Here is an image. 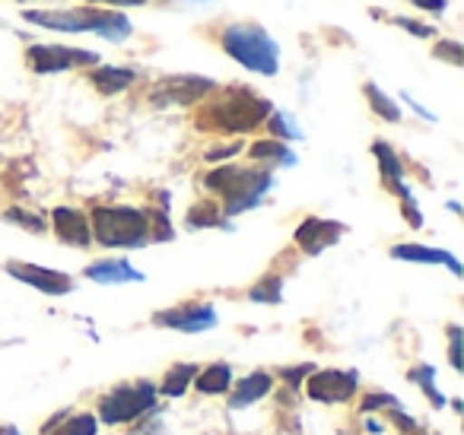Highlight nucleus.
<instances>
[{
  "instance_id": "obj_10",
  "label": "nucleus",
  "mask_w": 464,
  "mask_h": 435,
  "mask_svg": "<svg viewBox=\"0 0 464 435\" xmlns=\"http://www.w3.org/2000/svg\"><path fill=\"white\" fill-rule=\"evenodd\" d=\"M217 308L210 302H194V305H175V308H162L153 314L156 327H169V331H181V334H204L210 327H217Z\"/></svg>"
},
{
  "instance_id": "obj_28",
  "label": "nucleus",
  "mask_w": 464,
  "mask_h": 435,
  "mask_svg": "<svg viewBox=\"0 0 464 435\" xmlns=\"http://www.w3.org/2000/svg\"><path fill=\"white\" fill-rule=\"evenodd\" d=\"M432 54H436L439 61H449L451 67H461V64H464V52H461V42H451V39L439 42V45L432 48Z\"/></svg>"
},
{
  "instance_id": "obj_34",
  "label": "nucleus",
  "mask_w": 464,
  "mask_h": 435,
  "mask_svg": "<svg viewBox=\"0 0 464 435\" xmlns=\"http://www.w3.org/2000/svg\"><path fill=\"white\" fill-rule=\"evenodd\" d=\"M388 416H392L394 426H398L404 435H413V432H417V429H420V426H417V420H413V416H407L401 407H392V413H388Z\"/></svg>"
},
{
  "instance_id": "obj_1",
  "label": "nucleus",
  "mask_w": 464,
  "mask_h": 435,
  "mask_svg": "<svg viewBox=\"0 0 464 435\" xmlns=\"http://www.w3.org/2000/svg\"><path fill=\"white\" fill-rule=\"evenodd\" d=\"M274 105L265 96H258L248 86H229L217 99L198 111V128L200 130H217V134H248V130L261 128Z\"/></svg>"
},
{
  "instance_id": "obj_29",
  "label": "nucleus",
  "mask_w": 464,
  "mask_h": 435,
  "mask_svg": "<svg viewBox=\"0 0 464 435\" xmlns=\"http://www.w3.org/2000/svg\"><path fill=\"white\" fill-rule=\"evenodd\" d=\"M392 23L404 29V33L417 35V39H432V35H436V29H432L430 23H417V20H411V16H392Z\"/></svg>"
},
{
  "instance_id": "obj_16",
  "label": "nucleus",
  "mask_w": 464,
  "mask_h": 435,
  "mask_svg": "<svg viewBox=\"0 0 464 435\" xmlns=\"http://www.w3.org/2000/svg\"><path fill=\"white\" fill-rule=\"evenodd\" d=\"M86 280L99 283V286H121V283H143L147 276L124 257H109V261H96L83 270Z\"/></svg>"
},
{
  "instance_id": "obj_27",
  "label": "nucleus",
  "mask_w": 464,
  "mask_h": 435,
  "mask_svg": "<svg viewBox=\"0 0 464 435\" xmlns=\"http://www.w3.org/2000/svg\"><path fill=\"white\" fill-rule=\"evenodd\" d=\"M58 422V429L54 432H45V435H96L99 432V420L92 413H77L71 416V420H54Z\"/></svg>"
},
{
  "instance_id": "obj_37",
  "label": "nucleus",
  "mask_w": 464,
  "mask_h": 435,
  "mask_svg": "<svg viewBox=\"0 0 464 435\" xmlns=\"http://www.w3.org/2000/svg\"><path fill=\"white\" fill-rule=\"evenodd\" d=\"M90 4H99V7H143L147 0H90Z\"/></svg>"
},
{
  "instance_id": "obj_23",
  "label": "nucleus",
  "mask_w": 464,
  "mask_h": 435,
  "mask_svg": "<svg viewBox=\"0 0 464 435\" xmlns=\"http://www.w3.org/2000/svg\"><path fill=\"white\" fill-rule=\"evenodd\" d=\"M188 226H191V229H213V226L232 229V226L226 223L223 210H219L217 204H210V200H200V204H194L191 210H188Z\"/></svg>"
},
{
  "instance_id": "obj_11",
  "label": "nucleus",
  "mask_w": 464,
  "mask_h": 435,
  "mask_svg": "<svg viewBox=\"0 0 464 435\" xmlns=\"http://www.w3.org/2000/svg\"><path fill=\"white\" fill-rule=\"evenodd\" d=\"M7 270L14 280L26 283V286L39 289L45 295H71L73 289V276L64 274V270H52V267H39V264H29V261H7Z\"/></svg>"
},
{
  "instance_id": "obj_31",
  "label": "nucleus",
  "mask_w": 464,
  "mask_h": 435,
  "mask_svg": "<svg viewBox=\"0 0 464 435\" xmlns=\"http://www.w3.org/2000/svg\"><path fill=\"white\" fill-rule=\"evenodd\" d=\"M379 407H401L398 403V397L394 394H379V391H372V394H366L362 397V407H360V413H372V410H379Z\"/></svg>"
},
{
  "instance_id": "obj_21",
  "label": "nucleus",
  "mask_w": 464,
  "mask_h": 435,
  "mask_svg": "<svg viewBox=\"0 0 464 435\" xmlns=\"http://www.w3.org/2000/svg\"><path fill=\"white\" fill-rule=\"evenodd\" d=\"M248 156H252V160H258V162H267V166H296V162H299V156L280 140L252 143V147H248Z\"/></svg>"
},
{
  "instance_id": "obj_19",
  "label": "nucleus",
  "mask_w": 464,
  "mask_h": 435,
  "mask_svg": "<svg viewBox=\"0 0 464 435\" xmlns=\"http://www.w3.org/2000/svg\"><path fill=\"white\" fill-rule=\"evenodd\" d=\"M191 388H198L200 394H229L232 388V365L229 362H210L207 369H200L198 375H194V384Z\"/></svg>"
},
{
  "instance_id": "obj_25",
  "label": "nucleus",
  "mask_w": 464,
  "mask_h": 435,
  "mask_svg": "<svg viewBox=\"0 0 464 435\" xmlns=\"http://www.w3.org/2000/svg\"><path fill=\"white\" fill-rule=\"evenodd\" d=\"M248 299L261 302V305H280V302H284V276L271 274V276H265V280H258L248 289Z\"/></svg>"
},
{
  "instance_id": "obj_14",
  "label": "nucleus",
  "mask_w": 464,
  "mask_h": 435,
  "mask_svg": "<svg viewBox=\"0 0 464 435\" xmlns=\"http://www.w3.org/2000/svg\"><path fill=\"white\" fill-rule=\"evenodd\" d=\"M52 226H54V236L64 245H71V248H90L92 245L90 217L83 210H77V207H54Z\"/></svg>"
},
{
  "instance_id": "obj_6",
  "label": "nucleus",
  "mask_w": 464,
  "mask_h": 435,
  "mask_svg": "<svg viewBox=\"0 0 464 435\" xmlns=\"http://www.w3.org/2000/svg\"><path fill=\"white\" fill-rule=\"evenodd\" d=\"M160 394H156L153 382H134L121 384V388L109 391V394L99 401V422L105 426H124V422L140 420L143 413L156 407Z\"/></svg>"
},
{
  "instance_id": "obj_5",
  "label": "nucleus",
  "mask_w": 464,
  "mask_h": 435,
  "mask_svg": "<svg viewBox=\"0 0 464 435\" xmlns=\"http://www.w3.org/2000/svg\"><path fill=\"white\" fill-rule=\"evenodd\" d=\"M92 238L105 248H147L153 232H150V213L140 207H96L90 217Z\"/></svg>"
},
{
  "instance_id": "obj_33",
  "label": "nucleus",
  "mask_w": 464,
  "mask_h": 435,
  "mask_svg": "<svg viewBox=\"0 0 464 435\" xmlns=\"http://www.w3.org/2000/svg\"><path fill=\"white\" fill-rule=\"evenodd\" d=\"M312 372H315V365H312V362H303V365H293V369H284L280 375L286 378V384H290V388H303L305 378H309Z\"/></svg>"
},
{
  "instance_id": "obj_35",
  "label": "nucleus",
  "mask_w": 464,
  "mask_h": 435,
  "mask_svg": "<svg viewBox=\"0 0 464 435\" xmlns=\"http://www.w3.org/2000/svg\"><path fill=\"white\" fill-rule=\"evenodd\" d=\"M239 153H242V143H226V147H219V150H207V162H223Z\"/></svg>"
},
{
  "instance_id": "obj_12",
  "label": "nucleus",
  "mask_w": 464,
  "mask_h": 435,
  "mask_svg": "<svg viewBox=\"0 0 464 435\" xmlns=\"http://www.w3.org/2000/svg\"><path fill=\"white\" fill-rule=\"evenodd\" d=\"M217 90L210 77H194V73H185V77H166L156 83L153 90V102L156 105H194L204 96Z\"/></svg>"
},
{
  "instance_id": "obj_38",
  "label": "nucleus",
  "mask_w": 464,
  "mask_h": 435,
  "mask_svg": "<svg viewBox=\"0 0 464 435\" xmlns=\"http://www.w3.org/2000/svg\"><path fill=\"white\" fill-rule=\"evenodd\" d=\"M401 99H404V102L411 105L413 111H420V115H423L426 121H436V118H432V111H426V109H423V105H420V102H413V96H411V92H404V96H401Z\"/></svg>"
},
{
  "instance_id": "obj_9",
  "label": "nucleus",
  "mask_w": 464,
  "mask_h": 435,
  "mask_svg": "<svg viewBox=\"0 0 464 435\" xmlns=\"http://www.w3.org/2000/svg\"><path fill=\"white\" fill-rule=\"evenodd\" d=\"M29 67L35 73H64L73 71V67H96L99 64V54L96 52H86V48H67V45H33L26 52Z\"/></svg>"
},
{
  "instance_id": "obj_36",
  "label": "nucleus",
  "mask_w": 464,
  "mask_h": 435,
  "mask_svg": "<svg viewBox=\"0 0 464 435\" xmlns=\"http://www.w3.org/2000/svg\"><path fill=\"white\" fill-rule=\"evenodd\" d=\"M413 7L426 10V14H442L449 7V0H413Z\"/></svg>"
},
{
  "instance_id": "obj_40",
  "label": "nucleus",
  "mask_w": 464,
  "mask_h": 435,
  "mask_svg": "<svg viewBox=\"0 0 464 435\" xmlns=\"http://www.w3.org/2000/svg\"><path fill=\"white\" fill-rule=\"evenodd\" d=\"M0 435H23L16 426H0Z\"/></svg>"
},
{
  "instance_id": "obj_2",
  "label": "nucleus",
  "mask_w": 464,
  "mask_h": 435,
  "mask_svg": "<svg viewBox=\"0 0 464 435\" xmlns=\"http://www.w3.org/2000/svg\"><path fill=\"white\" fill-rule=\"evenodd\" d=\"M204 188L223 198V217H239L248 213L265 200V194L274 188V172L271 169H255V166H236V162H226V166L207 172Z\"/></svg>"
},
{
  "instance_id": "obj_7",
  "label": "nucleus",
  "mask_w": 464,
  "mask_h": 435,
  "mask_svg": "<svg viewBox=\"0 0 464 435\" xmlns=\"http://www.w3.org/2000/svg\"><path fill=\"white\" fill-rule=\"evenodd\" d=\"M372 156H375V162H379V169H382V181H385V188H392V191L398 194L401 213H404V219L413 226V229H420V226H423V213H420L417 200H413V191L407 188L404 162L398 160L394 147H388L385 140H375L372 143Z\"/></svg>"
},
{
  "instance_id": "obj_4",
  "label": "nucleus",
  "mask_w": 464,
  "mask_h": 435,
  "mask_svg": "<svg viewBox=\"0 0 464 435\" xmlns=\"http://www.w3.org/2000/svg\"><path fill=\"white\" fill-rule=\"evenodd\" d=\"M219 45L236 64L246 71L261 73V77H277L280 71V45L267 29L255 26V23H236L226 26L219 35Z\"/></svg>"
},
{
  "instance_id": "obj_17",
  "label": "nucleus",
  "mask_w": 464,
  "mask_h": 435,
  "mask_svg": "<svg viewBox=\"0 0 464 435\" xmlns=\"http://www.w3.org/2000/svg\"><path fill=\"white\" fill-rule=\"evenodd\" d=\"M274 391V375L271 372H248L246 378L236 382V388H229V407L232 410H246L252 403H258L261 397H267Z\"/></svg>"
},
{
  "instance_id": "obj_30",
  "label": "nucleus",
  "mask_w": 464,
  "mask_h": 435,
  "mask_svg": "<svg viewBox=\"0 0 464 435\" xmlns=\"http://www.w3.org/2000/svg\"><path fill=\"white\" fill-rule=\"evenodd\" d=\"M4 217L10 219V223H20L23 229H33V232H45V219H39L35 213H26L20 210V207H14V210H7Z\"/></svg>"
},
{
  "instance_id": "obj_18",
  "label": "nucleus",
  "mask_w": 464,
  "mask_h": 435,
  "mask_svg": "<svg viewBox=\"0 0 464 435\" xmlns=\"http://www.w3.org/2000/svg\"><path fill=\"white\" fill-rule=\"evenodd\" d=\"M137 80V71L134 67H111V64H96L90 71V83L96 86L102 96H118L124 92L130 83Z\"/></svg>"
},
{
  "instance_id": "obj_8",
  "label": "nucleus",
  "mask_w": 464,
  "mask_h": 435,
  "mask_svg": "<svg viewBox=\"0 0 464 435\" xmlns=\"http://www.w3.org/2000/svg\"><path fill=\"white\" fill-rule=\"evenodd\" d=\"M305 394L318 403H347L360 391V372L356 369H315L305 378Z\"/></svg>"
},
{
  "instance_id": "obj_22",
  "label": "nucleus",
  "mask_w": 464,
  "mask_h": 435,
  "mask_svg": "<svg viewBox=\"0 0 464 435\" xmlns=\"http://www.w3.org/2000/svg\"><path fill=\"white\" fill-rule=\"evenodd\" d=\"M407 378H411L413 384H420V391H423V397L430 401V407H436V410H442L445 403V397L439 394V388H436V365L432 362H420V365H413L411 372H407Z\"/></svg>"
},
{
  "instance_id": "obj_39",
  "label": "nucleus",
  "mask_w": 464,
  "mask_h": 435,
  "mask_svg": "<svg viewBox=\"0 0 464 435\" xmlns=\"http://www.w3.org/2000/svg\"><path fill=\"white\" fill-rule=\"evenodd\" d=\"M366 429H369L372 435H382V432H385V426H382V422H375V420H366Z\"/></svg>"
},
{
  "instance_id": "obj_26",
  "label": "nucleus",
  "mask_w": 464,
  "mask_h": 435,
  "mask_svg": "<svg viewBox=\"0 0 464 435\" xmlns=\"http://www.w3.org/2000/svg\"><path fill=\"white\" fill-rule=\"evenodd\" d=\"M265 124H267V130H271V134H274V140H280V143L303 140V130H299L296 118L286 115V111H271Z\"/></svg>"
},
{
  "instance_id": "obj_32",
  "label": "nucleus",
  "mask_w": 464,
  "mask_h": 435,
  "mask_svg": "<svg viewBox=\"0 0 464 435\" xmlns=\"http://www.w3.org/2000/svg\"><path fill=\"white\" fill-rule=\"evenodd\" d=\"M449 362L455 372L464 369V362H461V327L458 324L449 327Z\"/></svg>"
},
{
  "instance_id": "obj_20",
  "label": "nucleus",
  "mask_w": 464,
  "mask_h": 435,
  "mask_svg": "<svg viewBox=\"0 0 464 435\" xmlns=\"http://www.w3.org/2000/svg\"><path fill=\"white\" fill-rule=\"evenodd\" d=\"M200 372V365L194 362H179L172 365V369L162 375V382L156 384V394L169 397V401H175V397H185V391L194 384V375Z\"/></svg>"
},
{
  "instance_id": "obj_13",
  "label": "nucleus",
  "mask_w": 464,
  "mask_h": 435,
  "mask_svg": "<svg viewBox=\"0 0 464 435\" xmlns=\"http://www.w3.org/2000/svg\"><path fill=\"white\" fill-rule=\"evenodd\" d=\"M343 232H347V226L337 223V219L309 217V219H303V223L296 226V232H293V238H296V245L305 251V255L315 257V255H322V251H328L331 245L341 242Z\"/></svg>"
},
{
  "instance_id": "obj_15",
  "label": "nucleus",
  "mask_w": 464,
  "mask_h": 435,
  "mask_svg": "<svg viewBox=\"0 0 464 435\" xmlns=\"http://www.w3.org/2000/svg\"><path fill=\"white\" fill-rule=\"evenodd\" d=\"M392 257L394 261H411V264H442V267H449L451 276H464L461 261L445 248H430V245L404 242V245H394Z\"/></svg>"
},
{
  "instance_id": "obj_3",
  "label": "nucleus",
  "mask_w": 464,
  "mask_h": 435,
  "mask_svg": "<svg viewBox=\"0 0 464 435\" xmlns=\"http://www.w3.org/2000/svg\"><path fill=\"white\" fill-rule=\"evenodd\" d=\"M23 20L29 26L39 29H52V33H96L109 42H124L134 26L124 14H115V10H23Z\"/></svg>"
},
{
  "instance_id": "obj_24",
  "label": "nucleus",
  "mask_w": 464,
  "mask_h": 435,
  "mask_svg": "<svg viewBox=\"0 0 464 435\" xmlns=\"http://www.w3.org/2000/svg\"><path fill=\"white\" fill-rule=\"evenodd\" d=\"M362 92H366V102H369V109L375 111V115L382 118V121H392V124H398L401 121V109H398V102H394L392 96H385V92L379 90V86L369 80V83H362Z\"/></svg>"
}]
</instances>
